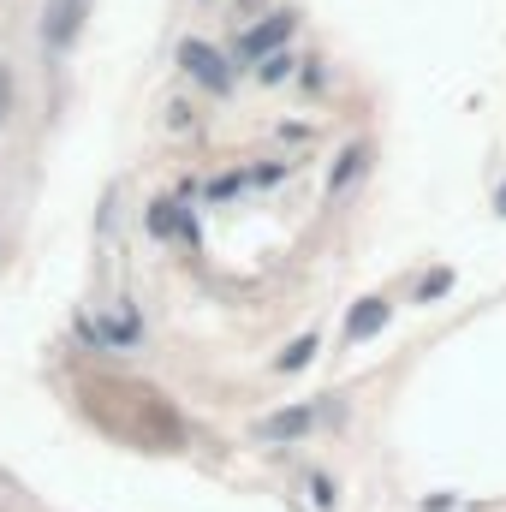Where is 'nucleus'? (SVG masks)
<instances>
[{
    "mask_svg": "<svg viewBox=\"0 0 506 512\" xmlns=\"http://www.w3.org/2000/svg\"><path fill=\"white\" fill-rule=\"evenodd\" d=\"M310 423H316V411H310V405L280 411V417H268V423H262V441H292V435H304Z\"/></svg>",
    "mask_w": 506,
    "mask_h": 512,
    "instance_id": "39448f33",
    "label": "nucleus"
},
{
    "mask_svg": "<svg viewBox=\"0 0 506 512\" xmlns=\"http://www.w3.org/2000/svg\"><path fill=\"white\" fill-rule=\"evenodd\" d=\"M256 78H262V84L292 78V54H262V60H256Z\"/></svg>",
    "mask_w": 506,
    "mask_h": 512,
    "instance_id": "6e6552de",
    "label": "nucleus"
},
{
    "mask_svg": "<svg viewBox=\"0 0 506 512\" xmlns=\"http://www.w3.org/2000/svg\"><path fill=\"white\" fill-rule=\"evenodd\" d=\"M286 36H292V12H274L268 24H256V30L239 36V60H262V54H274Z\"/></svg>",
    "mask_w": 506,
    "mask_h": 512,
    "instance_id": "f03ea898",
    "label": "nucleus"
},
{
    "mask_svg": "<svg viewBox=\"0 0 506 512\" xmlns=\"http://www.w3.org/2000/svg\"><path fill=\"white\" fill-rule=\"evenodd\" d=\"M316 358V334H304V340H292L286 352H280V370H304Z\"/></svg>",
    "mask_w": 506,
    "mask_h": 512,
    "instance_id": "1a4fd4ad",
    "label": "nucleus"
},
{
    "mask_svg": "<svg viewBox=\"0 0 506 512\" xmlns=\"http://www.w3.org/2000/svg\"><path fill=\"white\" fill-rule=\"evenodd\" d=\"M78 12H84V0H54V6H48V48H66V42H72Z\"/></svg>",
    "mask_w": 506,
    "mask_h": 512,
    "instance_id": "7ed1b4c3",
    "label": "nucleus"
},
{
    "mask_svg": "<svg viewBox=\"0 0 506 512\" xmlns=\"http://www.w3.org/2000/svg\"><path fill=\"white\" fill-rule=\"evenodd\" d=\"M501 209H506V191H501Z\"/></svg>",
    "mask_w": 506,
    "mask_h": 512,
    "instance_id": "9b49d317",
    "label": "nucleus"
},
{
    "mask_svg": "<svg viewBox=\"0 0 506 512\" xmlns=\"http://www.w3.org/2000/svg\"><path fill=\"white\" fill-rule=\"evenodd\" d=\"M179 60H185V72H191L203 90H215V96H221V90H233V66H227L209 42H185V48H179Z\"/></svg>",
    "mask_w": 506,
    "mask_h": 512,
    "instance_id": "f257e3e1",
    "label": "nucleus"
},
{
    "mask_svg": "<svg viewBox=\"0 0 506 512\" xmlns=\"http://www.w3.org/2000/svg\"><path fill=\"white\" fill-rule=\"evenodd\" d=\"M358 173H364V143H352V149L340 155V167L328 173V191H346V185H352Z\"/></svg>",
    "mask_w": 506,
    "mask_h": 512,
    "instance_id": "0eeeda50",
    "label": "nucleus"
},
{
    "mask_svg": "<svg viewBox=\"0 0 506 512\" xmlns=\"http://www.w3.org/2000/svg\"><path fill=\"white\" fill-rule=\"evenodd\" d=\"M102 334H108V340H137V316H131V310L108 316V322H102Z\"/></svg>",
    "mask_w": 506,
    "mask_h": 512,
    "instance_id": "9d476101",
    "label": "nucleus"
},
{
    "mask_svg": "<svg viewBox=\"0 0 506 512\" xmlns=\"http://www.w3.org/2000/svg\"><path fill=\"white\" fill-rule=\"evenodd\" d=\"M149 233H155V239H167V233H191V221L179 215V203H155V209H149Z\"/></svg>",
    "mask_w": 506,
    "mask_h": 512,
    "instance_id": "423d86ee",
    "label": "nucleus"
},
{
    "mask_svg": "<svg viewBox=\"0 0 506 512\" xmlns=\"http://www.w3.org/2000/svg\"><path fill=\"white\" fill-rule=\"evenodd\" d=\"M376 328H387V298H364L352 310V322H346V340H370Z\"/></svg>",
    "mask_w": 506,
    "mask_h": 512,
    "instance_id": "20e7f679",
    "label": "nucleus"
}]
</instances>
